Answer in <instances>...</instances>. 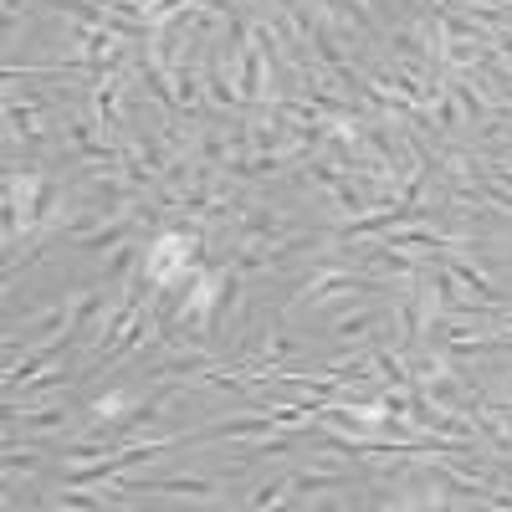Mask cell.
I'll list each match as a JSON object with an SVG mask.
<instances>
[{
	"label": "cell",
	"mask_w": 512,
	"mask_h": 512,
	"mask_svg": "<svg viewBox=\"0 0 512 512\" xmlns=\"http://www.w3.org/2000/svg\"><path fill=\"white\" fill-rule=\"evenodd\" d=\"M390 318H395V313L384 308V303H354L349 313H338V318H333L328 333H333V344H344V349H349V344H364V338H369L379 323H390Z\"/></svg>",
	"instance_id": "6da1fadb"
},
{
	"label": "cell",
	"mask_w": 512,
	"mask_h": 512,
	"mask_svg": "<svg viewBox=\"0 0 512 512\" xmlns=\"http://www.w3.org/2000/svg\"><path fill=\"white\" fill-rule=\"evenodd\" d=\"M287 226L282 205H241L236 210V241H277Z\"/></svg>",
	"instance_id": "7a4b0ae2"
},
{
	"label": "cell",
	"mask_w": 512,
	"mask_h": 512,
	"mask_svg": "<svg viewBox=\"0 0 512 512\" xmlns=\"http://www.w3.org/2000/svg\"><path fill=\"white\" fill-rule=\"evenodd\" d=\"M134 216H113V221H103L98 231H88V236H77L72 241V251H82V256H108V251H118L123 241H134Z\"/></svg>",
	"instance_id": "3957f363"
},
{
	"label": "cell",
	"mask_w": 512,
	"mask_h": 512,
	"mask_svg": "<svg viewBox=\"0 0 512 512\" xmlns=\"http://www.w3.org/2000/svg\"><path fill=\"white\" fill-rule=\"evenodd\" d=\"M6 420L16 425L21 420V431H31V436H62L67 425H72V415L67 410H57V405H6Z\"/></svg>",
	"instance_id": "277c9868"
},
{
	"label": "cell",
	"mask_w": 512,
	"mask_h": 512,
	"mask_svg": "<svg viewBox=\"0 0 512 512\" xmlns=\"http://www.w3.org/2000/svg\"><path fill=\"white\" fill-rule=\"evenodd\" d=\"M6 134L21 139V144H31V149H41V144H47V123H41V108H36V103L6 98Z\"/></svg>",
	"instance_id": "5b68a950"
},
{
	"label": "cell",
	"mask_w": 512,
	"mask_h": 512,
	"mask_svg": "<svg viewBox=\"0 0 512 512\" xmlns=\"http://www.w3.org/2000/svg\"><path fill=\"white\" fill-rule=\"evenodd\" d=\"M139 267H144V262H139V246H134V241H123L118 251L103 256V277H98V282H103V287H123Z\"/></svg>",
	"instance_id": "8992f818"
},
{
	"label": "cell",
	"mask_w": 512,
	"mask_h": 512,
	"mask_svg": "<svg viewBox=\"0 0 512 512\" xmlns=\"http://www.w3.org/2000/svg\"><path fill=\"white\" fill-rule=\"evenodd\" d=\"M0 466H6V477H31L36 466H41V451H36V446H26V441H21V446L11 441V446H6V456H0Z\"/></svg>",
	"instance_id": "52a82bcc"
},
{
	"label": "cell",
	"mask_w": 512,
	"mask_h": 512,
	"mask_svg": "<svg viewBox=\"0 0 512 512\" xmlns=\"http://www.w3.org/2000/svg\"><path fill=\"white\" fill-rule=\"evenodd\" d=\"M277 502H292V477H277V482H262L251 497H246V507H277Z\"/></svg>",
	"instance_id": "ba28073f"
}]
</instances>
